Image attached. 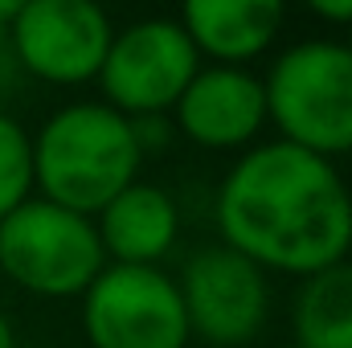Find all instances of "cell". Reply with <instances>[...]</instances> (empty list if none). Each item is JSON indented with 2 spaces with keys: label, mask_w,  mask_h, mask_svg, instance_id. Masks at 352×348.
I'll use <instances>...</instances> for the list:
<instances>
[{
  "label": "cell",
  "mask_w": 352,
  "mask_h": 348,
  "mask_svg": "<svg viewBox=\"0 0 352 348\" xmlns=\"http://www.w3.org/2000/svg\"><path fill=\"white\" fill-rule=\"evenodd\" d=\"M201 70V58L176 17H144L115 29L98 70L102 102L127 119L173 115L184 87Z\"/></svg>",
  "instance_id": "obj_5"
},
{
  "label": "cell",
  "mask_w": 352,
  "mask_h": 348,
  "mask_svg": "<svg viewBox=\"0 0 352 348\" xmlns=\"http://www.w3.org/2000/svg\"><path fill=\"white\" fill-rule=\"evenodd\" d=\"M344 45H349V54H352V29H349V41H344Z\"/></svg>",
  "instance_id": "obj_19"
},
{
  "label": "cell",
  "mask_w": 352,
  "mask_h": 348,
  "mask_svg": "<svg viewBox=\"0 0 352 348\" xmlns=\"http://www.w3.org/2000/svg\"><path fill=\"white\" fill-rule=\"evenodd\" d=\"M102 266L94 217L29 197L0 221V274L37 299H82Z\"/></svg>",
  "instance_id": "obj_4"
},
{
  "label": "cell",
  "mask_w": 352,
  "mask_h": 348,
  "mask_svg": "<svg viewBox=\"0 0 352 348\" xmlns=\"http://www.w3.org/2000/svg\"><path fill=\"white\" fill-rule=\"evenodd\" d=\"M311 17L316 21H324V25H332V29H352V0H316L311 4Z\"/></svg>",
  "instance_id": "obj_16"
},
{
  "label": "cell",
  "mask_w": 352,
  "mask_h": 348,
  "mask_svg": "<svg viewBox=\"0 0 352 348\" xmlns=\"http://www.w3.org/2000/svg\"><path fill=\"white\" fill-rule=\"evenodd\" d=\"M263 90L274 140L332 164L352 152V54L344 41L307 37L278 50Z\"/></svg>",
  "instance_id": "obj_3"
},
{
  "label": "cell",
  "mask_w": 352,
  "mask_h": 348,
  "mask_svg": "<svg viewBox=\"0 0 352 348\" xmlns=\"http://www.w3.org/2000/svg\"><path fill=\"white\" fill-rule=\"evenodd\" d=\"M102 254L115 266H160L176 250L180 209L176 197L156 180H131L94 217Z\"/></svg>",
  "instance_id": "obj_10"
},
{
  "label": "cell",
  "mask_w": 352,
  "mask_h": 348,
  "mask_svg": "<svg viewBox=\"0 0 352 348\" xmlns=\"http://www.w3.org/2000/svg\"><path fill=\"white\" fill-rule=\"evenodd\" d=\"M283 348H295V345H283Z\"/></svg>",
  "instance_id": "obj_20"
},
{
  "label": "cell",
  "mask_w": 352,
  "mask_h": 348,
  "mask_svg": "<svg viewBox=\"0 0 352 348\" xmlns=\"http://www.w3.org/2000/svg\"><path fill=\"white\" fill-rule=\"evenodd\" d=\"M221 246L266 274L307 279L352 254V188L340 168L295 144L246 148L213 193Z\"/></svg>",
  "instance_id": "obj_1"
},
{
  "label": "cell",
  "mask_w": 352,
  "mask_h": 348,
  "mask_svg": "<svg viewBox=\"0 0 352 348\" xmlns=\"http://www.w3.org/2000/svg\"><path fill=\"white\" fill-rule=\"evenodd\" d=\"M291 336L295 348H352V259L299 279Z\"/></svg>",
  "instance_id": "obj_12"
},
{
  "label": "cell",
  "mask_w": 352,
  "mask_h": 348,
  "mask_svg": "<svg viewBox=\"0 0 352 348\" xmlns=\"http://www.w3.org/2000/svg\"><path fill=\"white\" fill-rule=\"evenodd\" d=\"M115 25L94 0H21L8 45L25 78L50 87H87L98 78Z\"/></svg>",
  "instance_id": "obj_8"
},
{
  "label": "cell",
  "mask_w": 352,
  "mask_h": 348,
  "mask_svg": "<svg viewBox=\"0 0 352 348\" xmlns=\"http://www.w3.org/2000/svg\"><path fill=\"white\" fill-rule=\"evenodd\" d=\"M82 332L90 348H188V320L164 266L107 262L82 291Z\"/></svg>",
  "instance_id": "obj_6"
},
{
  "label": "cell",
  "mask_w": 352,
  "mask_h": 348,
  "mask_svg": "<svg viewBox=\"0 0 352 348\" xmlns=\"http://www.w3.org/2000/svg\"><path fill=\"white\" fill-rule=\"evenodd\" d=\"M173 131L205 152H246L263 144L266 90L263 74L238 66H201L173 107Z\"/></svg>",
  "instance_id": "obj_9"
},
{
  "label": "cell",
  "mask_w": 352,
  "mask_h": 348,
  "mask_svg": "<svg viewBox=\"0 0 352 348\" xmlns=\"http://www.w3.org/2000/svg\"><path fill=\"white\" fill-rule=\"evenodd\" d=\"M176 291L184 303L188 336L209 348L250 345L270 320V274L221 242L201 246L184 259Z\"/></svg>",
  "instance_id": "obj_7"
},
{
  "label": "cell",
  "mask_w": 352,
  "mask_h": 348,
  "mask_svg": "<svg viewBox=\"0 0 352 348\" xmlns=\"http://www.w3.org/2000/svg\"><path fill=\"white\" fill-rule=\"evenodd\" d=\"M33 193V135L0 107V221Z\"/></svg>",
  "instance_id": "obj_13"
},
{
  "label": "cell",
  "mask_w": 352,
  "mask_h": 348,
  "mask_svg": "<svg viewBox=\"0 0 352 348\" xmlns=\"http://www.w3.org/2000/svg\"><path fill=\"white\" fill-rule=\"evenodd\" d=\"M16 4H21V0H0V29H8V25H12V17H16Z\"/></svg>",
  "instance_id": "obj_18"
},
{
  "label": "cell",
  "mask_w": 352,
  "mask_h": 348,
  "mask_svg": "<svg viewBox=\"0 0 352 348\" xmlns=\"http://www.w3.org/2000/svg\"><path fill=\"white\" fill-rule=\"evenodd\" d=\"M201 58V66H238L250 70L270 54L283 29L278 0H192L176 17Z\"/></svg>",
  "instance_id": "obj_11"
},
{
  "label": "cell",
  "mask_w": 352,
  "mask_h": 348,
  "mask_svg": "<svg viewBox=\"0 0 352 348\" xmlns=\"http://www.w3.org/2000/svg\"><path fill=\"white\" fill-rule=\"evenodd\" d=\"M0 348H16V328L4 312H0Z\"/></svg>",
  "instance_id": "obj_17"
},
{
  "label": "cell",
  "mask_w": 352,
  "mask_h": 348,
  "mask_svg": "<svg viewBox=\"0 0 352 348\" xmlns=\"http://www.w3.org/2000/svg\"><path fill=\"white\" fill-rule=\"evenodd\" d=\"M131 127H135V144H140V152H144V160L152 156V152H164L168 144H173V119L168 115H148V119H131Z\"/></svg>",
  "instance_id": "obj_14"
},
{
  "label": "cell",
  "mask_w": 352,
  "mask_h": 348,
  "mask_svg": "<svg viewBox=\"0 0 352 348\" xmlns=\"http://www.w3.org/2000/svg\"><path fill=\"white\" fill-rule=\"evenodd\" d=\"M33 135V193L98 217L131 180H140L144 152L127 115L102 98H78L45 115Z\"/></svg>",
  "instance_id": "obj_2"
},
{
  "label": "cell",
  "mask_w": 352,
  "mask_h": 348,
  "mask_svg": "<svg viewBox=\"0 0 352 348\" xmlns=\"http://www.w3.org/2000/svg\"><path fill=\"white\" fill-rule=\"evenodd\" d=\"M21 83H25V74H21L16 54H12V45H8V29H0V102L21 87Z\"/></svg>",
  "instance_id": "obj_15"
}]
</instances>
